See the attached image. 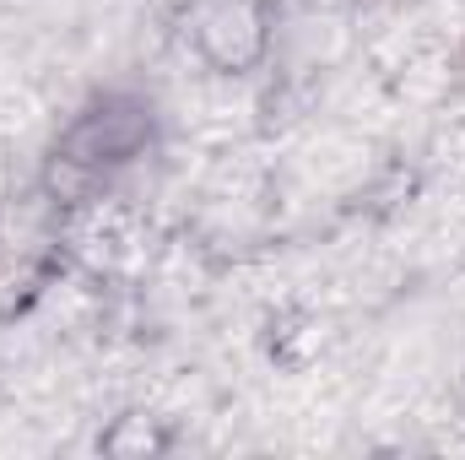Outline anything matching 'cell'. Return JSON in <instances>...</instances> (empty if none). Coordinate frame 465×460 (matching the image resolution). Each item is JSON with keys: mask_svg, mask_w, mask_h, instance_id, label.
<instances>
[{"mask_svg": "<svg viewBox=\"0 0 465 460\" xmlns=\"http://www.w3.org/2000/svg\"><path fill=\"white\" fill-rule=\"evenodd\" d=\"M157 146V109L141 93H98L87 109L60 130L54 168L76 179H104L130 163H141Z\"/></svg>", "mask_w": 465, "mask_h": 460, "instance_id": "1", "label": "cell"}, {"mask_svg": "<svg viewBox=\"0 0 465 460\" xmlns=\"http://www.w3.org/2000/svg\"><path fill=\"white\" fill-rule=\"evenodd\" d=\"M195 44L217 71H249L265 55V16L249 0H223L212 11H201L195 22Z\"/></svg>", "mask_w": 465, "mask_h": 460, "instance_id": "2", "label": "cell"}]
</instances>
